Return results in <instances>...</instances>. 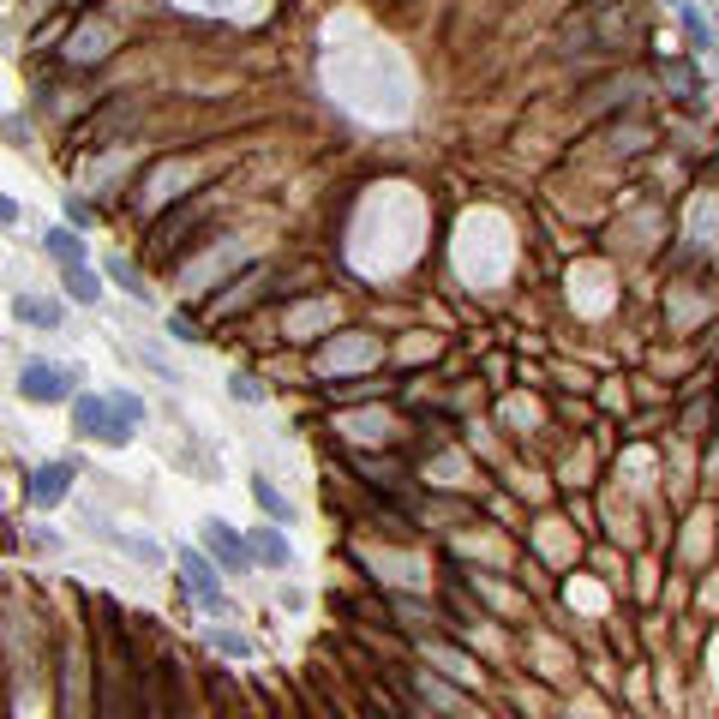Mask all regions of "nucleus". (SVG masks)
<instances>
[{
    "mask_svg": "<svg viewBox=\"0 0 719 719\" xmlns=\"http://www.w3.org/2000/svg\"><path fill=\"white\" fill-rule=\"evenodd\" d=\"M684 30H690V42H696V48H702V54H708V48H714V24H708V18H702V12H696V6H684Z\"/></svg>",
    "mask_w": 719,
    "mask_h": 719,
    "instance_id": "14",
    "label": "nucleus"
},
{
    "mask_svg": "<svg viewBox=\"0 0 719 719\" xmlns=\"http://www.w3.org/2000/svg\"><path fill=\"white\" fill-rule=\"evenodd\" d=\"M264 288H270V270H264V264H252V270H246V276H240L234 288H222V294L210 300V312H216V318H234V312H240L246 300H258Z\"/></svg>",
    "mask_w": 719,
    "mask_h": 719,
    "instance_id": "7",
    "label": "nucleus"
},
{
    "mask_svg": "<svg viewBox=\"0 0 719 719\" xmlns=\"http://www.w3.org/2000/svg\"><path fill=\"white\" fill-rule=\"evenodd\" d=\"M234 396H240V402H258V396H264V384H258V378H234Z\"/></svg>",
    "mask_w": 719,
    "mask_h": 719,
    "instance_id": "19",
    "label": "nucleus"
},
{
    "mask_svg": "<svg viewBox=\"0 0 719 719\" xmlns=\"http://www.w3.org/2000/svg\"><path fill=\"white\" fill-rule=\"evenodd\" d=\"M114 42H120V30H114V24H102V18H84V24H78V36L66 42V66H96V60H102Z\"/></svg>",
    "mask_w": 719,
    "mask_h": 719,
    "instance_id": "3",
    "label": "nucleus"
},
{
    "mask_svg": "<svg viewBox=\"0 0 719 719\" xmlns=\"http://www.w3.org/2000/svg\"><path fill=\"white\" fill-rule=\"evenodd\" d=\"M126 546H132V558H138V564H162V552H156L150 540H126Z\"/></svg>",
    "mask_w": 719,
    "mask_h": 719,
    "instance_id": "20",
    "label": "nucleus"
},
{
    "mask_svg": "<svg viewBox=\"0 0 719 719\" xmlns=\"http://www.w3.org/2000/svg\"><path fill=\"white\" fill-rule=\"evenodd\" d=\"M210 648H222L228 660H246V654H252V642H246V636H228V630H222V636H210Z\"/></svg>",
    "mask_w": 719,
    "mask_h": 719,
    "instance_id": "17",
    "label": "nucleus"
},
{
    "mask_svg": "<svg viewBox=\"0 0 719 719\" xmlns=\"http://www.w3.org/2000/svg\"><path fill=\"white\" fill-rule=\"evenodd\" d=\"M204 546L216 552V564H222V570H234V576H240V570H252V552H246V534H234V528H228V522H216V516L204 522Z\"/></svg>",
    "mask_w": 719,
    "mask_h": 719,
    "instance_id": "6",
    "label": "nucleus"
},
{
    "mask_svg": "<svg viewBox=\"0 0 719 719\" xmlns=\"http://www.w3.org/2000/svg\"><path fill=\"white\" fill-rule=\"evenodd\" d=\"M672 6H684V0H672Z\"/></svg>",
    "mask_w": 719,
    "mask_h": 719,
    "instance_id": "23",
    "label": "nucleus"
},
{
    "mask_svg": "<svg viewBox=\"0 0 719 719\" xmlns=\"http://www.w3.org/2000/svg\"><path fill=\"white\" fill-rule=\"evenodd\" d=\"M60 276H66V294H72L78 306H96V294H102V282H96V276L84 270V258H78V264H60Z\"/></svg>",
    "mask_w": 719,
    "mask_h": 719,
    "instance_id": "10",
    "label": "nucleus"
},
{
    "mask_svg": "<svg viewBox=\"0 0 719 719\" xmlns=\"http://www.w3.org/2000/svg\"><path fill=\"white\" fill-rule=\"evenodd\" d=\"M72 426L90 432V438H108V444H126V438H132V420H120L108 396H78V402H72Z\"/></svg>",
    "mask_w": 719,
    "mask_h": 719,
    "instance_id": "2",
    "label": "nucleus"
},
{
    "mask_svg": "<svg viewBox=\"0 0 719 719\" xmlns=\"http://www.w3.org/2000/svg\"><path fill=\"white\" fill-rule=\"evenodd\" d=\"M108 402H114V414H120V420H132V426H138V420H144V402H138V396H132V390H114V396H108Z\"/></svg>",
    "mask_w": 719,
    "mask_h": 719,
    "instance_id": "16",
    "label": "nucleus"
},
{
    "mask_svg": "<svg viewBox=\"0 0 719 719\" xmlns=\"http://www.w3.org/2000/svg\"><path fill=\"white\" fill-rule=\"evenodd\" d=\"M108 282H114V288H126V294H132V300H144V276H138V270H126V264H120V258H114V264H108Z\"/></svg>",
    "mask_w": 719,
    "mask_h": 719,
    "instance_id": "15",
    "label": "nucleus"
},
{
    "mask_svg": "<svg viewBox=\"0 0 719 719\" xmlns=\"http://www.w3.org/2000/svg\"><path fill=\"white\" fill-rule=\"evenodd\" d=\"M0 222H6V228H12V222H18V204H12V198H6V192H0Z\"/></svg>",
    "mask_w": 719,
    "mask_h": 719,
    "instance_id": "21",
    "label": "nucleus"
},
{
    "mask_svg": "<svg viewBox=\"0 0 719 719\" xmlns=\"http://www.w3.org/2000/svg\"><path fill=\"white\" fill-rule=\"evenodd\" d=\"M72 480H78V462H48V468H36V480H30V498H36L42 510H54V504L72 492Z\"/></svg>",
    "mask_w": 719,
    "mask_h": 719,
    "instance_id": "8",
    "label": "nucleus"
},
{
    "mask_svg": "<svg viewBox=\"0 0 719 719\" xmlns=\"http://www.w3.org/2000/svg\"><path fill=\"white\" fill-rule=\"evenodd\" d=\"M714 30H719V12H714Z\"/></svg>",
    "mask_w": 719,
    "mask_h": 719,
    "instance_id": "22",
    "label": "nucleus"
},
{
    "mask_svg": "<svg viewBox=\"0 0 719 719\" xmlns=\"http://www.w3.org/2000/svg\"><path fill=\"white\" fill-rule=\"evenodd\" d=\"M24 324H36V330H54L60 324V306L54 300H36V294H18V306H12Z\"/></svg>",
    "mask_w": 719,
    "mask_h": 719,
    "instance_id": "11",
    "label": "nucleus"
},
{
    "mask_svg": "<svg viewBox=\"0 0 719 719\" xmlns=\"http://www.w3.org/2000/svg\"><path fill=\"white\" fill-rule=\"evenodd\" d=\"M246 552H252V564H264V570H288V564H294V552H288V540H282L276 528L246 534Z\"/></svg>",
    "mask_w": 719,
    "mask_h": 719,
    "instance_id": "9",
    "label": "nucleus"
},
{
    "mask_svg": "<svg viewBox=\"0 0 719 719\" xmlns=\"http://www.w3.org/2000/svg\"><path fill=\"white\" fill-rule=\"evenodd\" d=\"M252 492H258V504H264V510H270V516H276V522H294V504H288V498H282V492H276V486H270V480H264V474H258V480H252Z\"/></svg>",
    "mask_w": 719,
    "mask_h": 719,
    "instance_id": "12",
    "label": "nucleus"
},
{
    "mask_svg": "<svg viewBox=\"0 0 719 719\" xmlns=\"http://www.w3.org/2000/svg\"><path fill=\"white\" fill-rule=\"evenodd\" d=\"M48 252H54L60 264H78V258H84V240H78L72 228H54V234H48Z\"/></svg>",
    "mask_w": 719,
    "mask_h": 719,
    "instance_id": "13",
    "label": "nucleus"
},
{
    "mask_svg": "<svg viewBox=\"0 0 719 719\" xmlns=\"http://www.w3.org/2000/svg\"><path fill=\"white\" fill-rule=\"evenodd\" d=\"M318 366L324 372H366V366H378V342L372 336H342L336 348L318 354Z\"/></svg>",
    "mask_w": 719,
    "mask_h": 719,
    "instance_id": "5",
    "label": "nucleus"
},
{
    "mask_svg": "<svg viewBox=\"0 0 719 719\" xmlns=\"http://www.w3.org/2000/svg\"><path fill=\"white\" fill-rule=\"evenodd\" d=\"M18 390H24L30 402H66V396H72V378H66L60 366H48V360H24Z\"/></svg>",
    "mask_w": 719,
    "mask_h": 719,
    "instance_id": "4",
    "label": "nucleus"
},
{
    "mask_svg": "<svg viewBox=\"0 0 719 719\" xmlns=\"http://www.w3.org/2000/svg\"><path fill=\"white\" fill-rule=\"evenodd\" d=\"M180 582H186L192 606H204L210 618H222V612H228V594H222V582H216V570H210V558H204V552L180 546Z\"/></svg>",
    "mask_w": 719,
    "mask_h": 719,
    "instance_id": "1",
    "label": "nucleus"
},
{
    "mask_svg": "<svg viewBox=\"0 0 719 719\" xmlns=\"http://www.w3.org/2000/svg\"><path fill=\"white\" fill-rule=\"evenodd\" d=\"M66 216H72V228H90L96 216H90V204L84 198H66Z\"/></svg>",
    "mask_w": 719,
    "mask_h": 719,
    "instance_id": "18",
    "label": "nucleus"
}]
</instances>
